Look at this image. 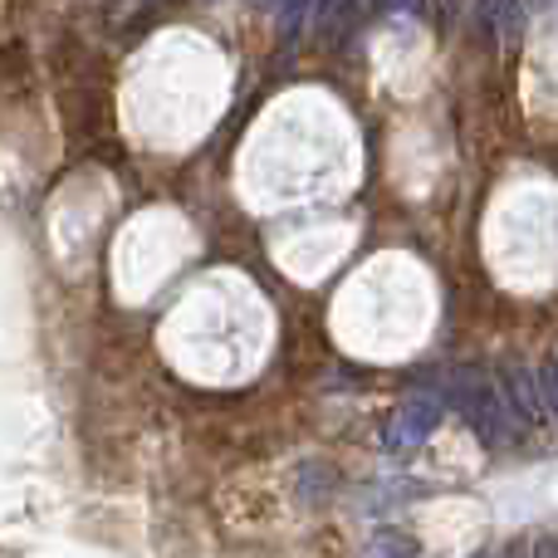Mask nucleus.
<instances>
[{
	"mask_svg": "<svg viewBox=\"0 0 558 558\" xmlns=\"http://www.w3.org/2000/svg\"><path fill=\"white\" fill-rule=\"evenodd\" d=\"M446 397H451V407L471 422V432L485 446H514L520 422H514L495 377H485L481 367H456V373H446Z\"/></svg>",
	"mask_w": 558,
	"mask_h": 558,
	"instance_id": "nucleus-1",
	"label": "nucleus"
},
{
	"mask_svg": "<svg viewBox=\"0 0 558 558\" xmlns=\"http://www.w3.org/2000/svg\"><path fill=\"white\" fill-rule=\"evenodd\" d=\"M441 416H446V402L436 392H407L402 402L392 407V416H387V432H383V446L392 456H407V451H416L422 441H432V432L441 426Z\"/></svg>",
	"mask_w": 558,
	"mask_h": 558,
	"instance_id": "nucleus-2",
	"label": "nucleus"
},
{
	"mask_svg": "<svg viewBox=\"0 0 558 558\" xmlns=\"http://www.w3.org/2000/svg\"><path fill=\"white\" fill-rule=\"evenodd\" d=\"M500 392H505V402H510V412H514V422L520 426H539L544 422V397H539V383H534L530 367H510Z\"/></svg>",
	"mask_w": 558,
	"mask_h": 558,
	"instance_id": "nucleus-3",
	"label": "nucleus"
},
{
	"mask_svg": "<svg viewBox=\"0 0 558 558\" xmlns=\"http://www.w3.org/2000/svg\"><path fill=\"white\" fill-rule=\"evenodd\" d=\"M357 0H318V25H324V39H338L348 25H353Z\"/></svg>",
	"mask_w": 558,
	"mask_h": 558,
	"instance_id": "nucleus-4",
	"label": "nucleus"
},
{
	"mask_svg": "<svg viewBox=\"0 0 558 558\" xmlns=\"http://www.w3.org/2000/svg\"><path fill=\"white\" fill-rule=\"evenodd\" d=\"M539 397H544V412L558 422V357H544V367H539Z\"/></svg>",
	"mask_w": 558,
	"mask_h": 558,
	"instance_id": "nucleus-5",
	"label": "nucleus"
},
{
	"mask_svg": "<svg viewBox=\"0 0 558 558\" xmlns=\"http://www.w3.org/2000/svg\"><path fill=\"white\" fill-rule=\"evenodd\" d=\"M383 10L387 15H426V0H383Z\"/></svg>",
	"mask_w": 558,
	"mask_h": 558,
	"instance_id": "nucleus-6",
	"label": "nucleus"
}]
</instances>
